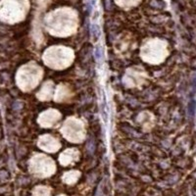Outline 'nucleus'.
I'll list each match as a JSON object with an SVG mask.
<instances>
[{"mask_svg":"<svg viewBox=\"0 0 196 196\" xmlns=\"http://www.w3.org/2000/svg\"><path fill=\"white\" fill-rule=\"evenodd\" d=\"M44 27L51 36L67 38L76 33L78 28V15L72 9H57L47 14L44 20Z\"/></svg>","mask_w":196,"mask_h":196,"instance_id":"obj_1","label":"nucleus"},{"mask_svg":"<svg viewBox=\"0 0 196 196\" xmlns=\"http://www.w3.org/2000/svg\"><path fill=\"white\" fill-rule=\"evenodd\" d=\"M75 59L74 50L63 45L50 46L42 55L44 65L53 70H65L72 65Z\"/></svg>","mask_w":196,"mask_h":196,"instance_id":"obj_2","label":"nucleus"},{"mask_svg":"<svg viewBox=\"0 0 196 196\" xmlns=\"http://www.w3.org/2000/svg\"><path fill=\"white\" fill-rule=\"evenodd\" d=\"M43 76V69L36 62L25 64L17 73V83L23 91H31L38 85Z\"/></svg>","mask_w":196,"mask_h":196,"instance_id":"obj_3","label":"nucleus"},{"mask_svg":"<svg viewBox=\"0 0 196 196\" xmlns=\"http://www.w3.org/2000/svg\"><path fill=\"white\" fill-rule=\"evenodd\" d=\"M168 44L162 39L148 38L140 47V57L151 65H158L168 56Z\"/></svg>","mask_w":196,"mask_h":196,"instance_id":"obj_4","label":"nucleus"},{"mask_svg":"<svg viewBox=\"0 0 196 196\" xmlns=\"http://www.w3.org/2000/svg\"><path fill=\"white\" fill-rule=\"evenodd\" d=\"M61 133L72 143H81L85 137V126L83 121L76 117H69L63 123Z\"/></svg>","mask_w":196,"mask_h":196,"instance_id":"obj_5","label":"nucleus"},{"mask_svg":"<svg viewBox=\"0 0 196 196\" xmlns=\"http://www.w3.org/2000/svg\"><path fill=\"white\" fill-rule=\"evenodd\" d=\"M29 168L31 173L39 178H46L54 173L56 166L54 161L45 154H34L29 160Z\"/></svg>","mask_w":196,"mask_h":196,"instance_id":"obj_6","label":"nucleus"},{"mask_svg":"<svg viewBox=\"0 0 196 196\" xmlns=\"http://www.w3.org/2000/svg\"><path fill=\"white\" fill-rule=\"evenodd\" d=\"M28 9L29 4L27 0H10L4 6L3 17L11 23L20 22L26 17Z\"/></svg>","mask_w":196,"mask_h":196,"instance_id":"obj_7","label":"nucleus"},{"mask_svg":"<svg viewBox=\"0 0 196 196\" xmlns=\"http://www.w3.org/2000/svg\"><path fill=\"white\" fill-rule=\"evenodd\" d=\"M147 74L140 67H133L126 71L123 78L124 83L128 87H138L146 81Z\"/></svg>","mask_w":196,"mask_h":196,"instance_id":"obj_8","label":"nucleus"},{"mask_svg":"<svg viewBox=\"0 0 196 196\" xmlns=\"http://www.w3.org/2000/svg\"><path fill=\"white\" fill-rule=\"evenodd\" d=\"M62 118L61 113L56 109H47L44 112H42L38 119V123L41 128H55L56 126L59 125Z\"/></svg>","mask_w":196,"mask_h":196,"instance_id":"obj_9","label":"nucleus"},{"mask_svg":"<svg viewBox=\"0 0 196 196\" xmlns=\"http://www.w3.org/2000/svg\"><path fill=\"white\" fill-rule=\"evenodd\" d=\"M38 146L44 152L54 153L61 148V142L55 136L51 135H43L38 138Z\"/></svg>","mask_w":196,"mask_h":196,"instance_id":"obj_10","label":"nucleus"},{"mask_svg":"<svg viewBox=\"0 0 196 196\" xmlns=\"http://www.w3.org/2000/svg\"><path fill=\"white\" fill-rule=\"evenodd\" d=\"M73 97V91L71 87L65 83H60L55 89L54 93V101L57 103L68 102Z\"/></svg>","mask_w":196,"mask_h":196,"instance_id":"obj_11","label":"nucleus"},{"mask_svg":"<svg viewBox=\"0 0 196 196\" xmlns=\"http://www.w3.org/2000/svg\"><path fill=\"white\" fill-rule=\"evenodd\" d=\"M79 159V151L76 148H68L59 156V162L62 166H69Z\"/></svg>","mask_w":196,"mask_h":196,"instance_id":"obj_12","label":"nucleus"},{"mask_svg":"<svg viewBox=\"0 0 196 196\" xmlns=\"http://www.w3.org/2000/svg\"><path fill=\"white\" fill-rule=\"evenodd\" d=\"M54 93V83L52 81H46L36 93V98L40 101H50Z\"/></svg>","mask_w":196,"mask_h":196,"instance_id":"obj_13","label":"nucleus"},{"mask_svg":"<svg viewBox=\"0 0 196 196\" xmlns=\"http://www.w3.org/2000/svg\"><path fill=\"white\" fill-rule=\"evenodd\" d=\"M79 177H81V173L79 171H70V172L64 173L63 180L64 182L68 183V184H73L79 180Z\"/></svg>","mask_w":196,"mask_h":196,"instance_id":"obj_14","label":"nucleus"},{"mask_svg":"<svg viewBox=\"0 0 196 196\" xmlns=\"http://www.w3.org/2000/svg\"><path fill=\"white\" fill-rule=\"evenodd\" d=\"M151 119H153L152 116L148 113H144V114L141 115V117L139 119V122H140L141 126H143V128H145V130H149L150 128H152V126H153L152 122L153 121L149 122V120H151Z\"/></svg>","mask_w":196,"mask_h":196,"instance_id":"obj_15","label":"nucleus"},{"mask_svg":"<svg viewBox=\"0 0 196 196\" xmlns=\"http://www.w3.org/2000/svg\"><path fill=\"white\" fill-rule=\"evenodd\" d=\"M34 196H49L50 195V188L46 186H38L33 190Z\"/></svg>","mask_w":196,"mask_h":196,"instance_id":"obj_16","label":"nucleus"},{"mask_svg":"<svg viewBox=\"0 0 196 196\" xmlns=\"http://www.w3.org/2000/svg\"><path fill=\"white\" fill-rule=\"evenodd\" d=\"M116 3L125 8H130V7L135 6L139 2V0H115Z\"/></svg>","mask_w":196,"mask_h":196,"instance_id":"obj_17","label":"nucleus"}]
</instances>
